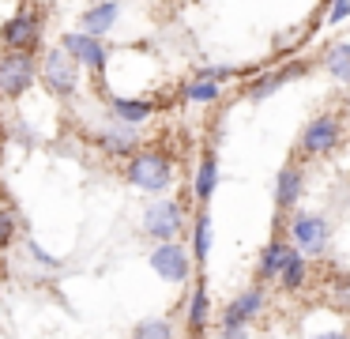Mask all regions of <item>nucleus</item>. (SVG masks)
<instances>
[{
  "instance_id": "nucleus-22",
  "label": "nucleus",
  "mask_w": 350,
  "mask_h": 339,
  "mask_svg": "<svg viewBox=\"0 0 350 339\" xmlns=\"http://www.w3.org/2000/svg\"><path fill=\"white\" fill-rule=\"evenodd\" d=\"M222 95V87L215 79H204V75H196V79L185 87V98L189 102H196V105H207V102H215V98Z\"/></svg>"
},
{
  "instance_id": "nucleus-12",
  "label": "nucleus",
  "mask_w": 350,
  "mask_h": 339,
  "mask_svg": "<svg viewBox=\"0 0 350 339\" xmlns=\"http://www.w3.org/2000/svg\"><path fill=\"white\" fill-rule=\"evenodd\" d=\"M301 192H305V170L297 162H286L279 170V177H275V208H279V211L297 208Z\"/></svg>"
},
{
  "instance_id": "nucleus-13",
  "label": "nucleus",
  "mask_w": 350,
  "mask_h": 339,
  "mask_svg": "<svg viewBox=\"0 0 350 339\" xmlns=\"http://www.w3.org/2000/svg\"><path fill=\"white\" fill-rule=\"evenodd\" d=\"M38 34H42V19L34 12H19L16 19H8L4 23V45L8 49H31L34 42H38Z\"/></svg>"
},
{
  "instance_id": "nucleus-8",
  "label": "nucleus",
  "mask_w": 350,
  "mask_h": 339,
  "mask_svg": "<svg viewBox=\"0 0 350 339\" xmlns=\"http://www.w3.org/2000/svg\"><path fill=\"white\" fill-rule=\"evenodd\" d=\"M42 79H46V87L53 90V95H72L76 90V57L64 49H49L46 60H42Z\"/></svg>"
},
{
  "instance_id": "nucleus-4",
  "label": "nucleus",
  "mask_w": 350,
  "mask_h": 339,
  "mask_svg": "<svg viewBox=\"0 0 350 339\" xmlns=\"http://www.w3.org/2000/svg\"><path fill=\"white\" fill-rule=\"evenodd\" d=\"M264 305H267V290H264V286H249V290H241L226 305V313H222L219 336H226V339L249 336V324L264 313Z\"/></svg>"
},
{
  "instance_id": "nucleus-27",
  "label": "nucleus",
  "mask_w": 350,
  "mask_h": 339,
  "mask_svg": "<svg viewBox=\"0 0 350 339\" xmlns=\"http://www.w3.org/2000/svg\"><path fill=\"white\" fill-rule=\"evenodd\" d=\"M16 238V215L12 211H0V249Z\"/></svg>"
},
{
  "instance_id": "nucleus-1",
  "label": "nucleus",
  "mask_w": 350,
  "mask_h": 339,
  "mask_svg": "<svg viewBox=\"0 0 350 339\" xmlns=\"http://www.w3.org/2000/svg\"><path fill=\"white\" fill-rule=\"evenodd\" d=\"M290 241L301 249L309 260H320L332 245V218L320 215V211H301V208H290Z\"/></svg>"
},
{
  "instance_id": "nucleus-24",
  "label": "nucleus",
  "mask_w": 350,
  "mask_h": 339,
  "mask_svg": "<svg viewBox=\"0 0 350 339\" xmlns=\"http://www.w3.org/2000/svg\"><path fill=\"white\" fill-rule=\"evenodd\" d=\"M27 256H31L34 264H42V268H49V271H57V268H61V260H53V256H49L42 245H34V241H27Z\"/></svg>"
},
{
  "instance_id": "nucleus-17",
  "label": "nucleus",
  "mask_w": 350,
  "mask_h": 339,
  "mask_svg": "<svg viewBox=\"0 0 350 339\" xmlns=\"http://www.w3.org/2000/svg\"><path fill=\"white\" fill-rule=\"evenodd\" d=\"M324 68L335 83L350 87V42H332L324 49Z\"/></svg>"
},
{
  "instance_id": "nucleus-18",
  "label": "nucleus",
  "mask_w": 350,
  "mask_h": 339,
  "mask_svg": "<svg viewBox=\"0 0 350 339\" xmlns=\"http://www.w3.org/2000/svg\"><path fill=\"white\" fill-rule=\"evenodd\" d=\"M215 188H219V158H215V151H207L196 166V200L207 203L215 196Z\"/></svg>"
},
{
  "instance_id": "nucleus-7",
  "label": "nucleus",
  "mask_w": 350,
  "mask_h": 339,
  "mask_svg": "<svg viewBox=\"0 0 350 339\" xmlns=\"http://www.w3.org/2000/svg\"><path fill=\"white\" fill-rule=\"evenodd\" d=\"M309 60H301V57H294V60H286V64H279V68H271V72H264L260 79H252L249 83V102H264V98H271L279 87H286V83H294V79H305L309 75Z\"/></svg>"
},
{
  "instance_id": "nucleus-10",
  "label": "nucleus",
  "mask_w": 350,
  "mask_h": 339,
  "mask_svg": "<svg viewBox=\"0 0 350 339\" xmlns=\"http://www.w3.org/2000/svg\"><path fill=\"white\" fill-rule=\"evenodd\" d=\"M61 49L72 53L76 60H83V64L94 68V72H106V45H102L94 34H87V30H79V34H64Z\"/></svg>"
},
{
  "instance_id": "nucleus-28",
  "label": "nucleus",
  "mask_w": 350,
  "mask_h": 339,
  "mask_svg": "<svg viewBox=\"0 0 350 339\" xmlns=\"http://www.w3.org/2000/svg\"><path fill=\"white\" fill-rule=\"evenodd\" d=\"M347 117H350V102H347Z\"/></svg>"
},
{
  "instance_id": "nucleus-14",
  "label": "nucleus",
  "mask_w": 350,
  "mask_h": 339,
  "mask_svg": "<svg viewBox=\"0 0 350 339\" xmlns=\"http://www.w3.org/2000/svg\"><path fill=\"white\" fill-rule=\"evenodd\" d=\"M117 15H121V4H117V0H102V4H94L83 12V30L94 38H102L117 23Z\"/></svg>"
},
{
  "instance_id": "nucleus-25",
  "label": "nucleus",
  "mask_w": 350,
  "mask_h": 339,
  "mask_svg": "<svg viewBox=\"0 0 350 339\" xmlns=\"http://www.w3.org/2000/svg\"><path fill=\"white\" fill-rule=\"evenodd\" d=\"M196 75H204V79L222 83V79H234V75H237V68H234V64H211V68H200Z\"/></svg>"
},
{
  "instance_id": "nucleus-16",
  "label": "nucleus",
  "mask_w": 350,
  "mask_h": 339,
  "mask_svg": "<svg viewBox=\"0 0 350 339\" xmlns=\"http://www.w3.org/2000/svg\"><path fill=\"white\" fill-rule=\"evenodd\" d=\"M305 283H309V256L297 249L294 256H290L286 264H282V271H279V286L286 294H297V290H305Z\"/></svg>"
},
{
  "instance_id": "nucleus-9",
  "label": "nucleus",
  "mask_w": 350,
  "mask_h": 339,
  "mask_svg": "<svg viewBox=\"0 0 350 339\" xmlns=\"http://www.w3.org/2000/svg\"><path fill=\"white\" fill-rule=\"evenodd\" d=\"M31 83H34V60L27 57L23 49H12L8 57L0 60V95L16 98V95H23Z\"/></svg>"
},
{
  "instance_id": "nucleus-15",
  "label": "nucleus",
  "mask_w": 350,
  "mask_h": 339,
  "mask_svg": "<svg viewBox=\"0 0 350 339\" xmlns=\"http://www.w3.org/2000/svg\"><path fill=\"white\" fill-rule=\"evenodd\" d=\"M109 110H113V117L124 121V125H144V121L159 110V105H154L151 98H113V102H109Z\"/></svg>"
},
{
  "instance_id": "nucleus-23",
  "label": "nucleus",
  "mask_w": 350,
  "mask_h": 339,
  "mask_svg": "<svg viewBox=\"0 0 350 339\" xmlns=\"http://www.w3.org/2000/svg\"><path fill=\"white\" fill-rule=\"evenodd\" d=\"M136 336L139 339H170V336H174V324H166V321H144V324H136Z\"/></svg>"
},
{
  "instance_id": "nucleus-2",
  "label": "nucleus",
  "mask_w": 350,
  "mask_h": 339,
  "mask_svg": "<svg viewBox=\"0 0 350 339\" xmlns=\"http://www.w3.org/2000/svg\"><path fill=\"white\" fill-rule=\"evenodd\" d=\"M124 173L144 192H166L170 181H174V158L162 155V151H132Z\"/></svg>"
},
{
  "instance_id": "nucleus-19",
  "label": "nucleus",
  "mask_w": 350,
  "mask_h": 339,
  "mask_svg": "<svg viewBox=\"0 0 350 339\" xmlns=\"http://www.w3.org/2000/svg\"><path fill=\"white\" fill-rule=\"evenodd\" d=\"M207 321H211V298H207V286H192L189 298V331H207Z\"/></svg>"
},
{
  "instance_id": "nucleus-5",
  "label": "nucleus",
  "mask_w": 350,
  "mask_h": 339,
  "mask_svg": "<svg viewBox=\"0 0 350 339\" xmlns=\"http://www.w3.org/2000/svg\"><path fill=\"white\" fill-rule=\"evenodd\" d=\"M185 230V208L177 200H154L144 211V234H151L154 241H174Z\"/></svg>"
},
{
  "instance_id": "nucleus-11",
  "label": "nucleus",
  "mask_w": 350,
  "mask_h": 339,
  "mask_svg": "<svg viewBox=\"0 0 350 339\" xmlns=\"http://www.w3.org/2000/svg\"><path fill=\"white\" fill-rule=\"evenodd\" d=\"M294 253H297V245H294V241H286V238H271L264 249H260L256 279H260V283H271V279H279L282 264H286Z\"/></svg>"
},
{
  "instance_id": "nucleus-21",
  "label": "nucleus",
  "mask_w": 350,
  "mask_h": 339,
  "mask_svg": "<svg viewBox=\"0 0 350 339\" xmlns=\"http://www.w3.org/2000/svg\"><path fill=\"white\" fill-rule=\"evenodd\" d=\"M207 253H211V215H207V211H200L196 226H192V260L204 264Z\"/></svg>"
},
{
  "instance_id": "nucleus-26",
  "label": "nucleus",
  "mask_w": 350,
  "mask_h": 339,
  "mask_svg": "<svg viewBox=\"0 0 350 339\" xmlns=\"http://www.w3.org/2000/svg\"><path fill=\"white\" fill-rule=\"evenodd\" d=\"M347 19H350V0H332V4H327V23L339 27V23H347Z\"/></svg>"
},
{
  "instance_id": "nucleus-20",
  "label": "nucleus",
  "mask_w": 350,
  "mask_h": 339,
  "mask_svg": "<svg viewBox=\"0 0 350 339\" xmlns=\"http://www.w3.org/2000/svg\"><path fill=\"white\" fill-rule=\"evenodd\" d=\"M102 147H106L109 155H132V151H136V132H132V125L121 121V128H106V132H102Z\"/></svg>"
},
{
  "instance_id": "nucleus-6",
  "label": "nucleus",
  "mask_w": 350,
  "mask_h": 339,
  "mask_svg": "<svg viewBox=\"0 0 350 339\" xmlns=\"http://www.w3.org/2000/svg\"><path fill=\"white\" fill-rule=\"evenodd\" d=\"M151 268H154V275H162L166 283H189L192 253L185 245H177V238L174 241H159L154 253H151Z\"/></svg>"
},
{
  "instance_id": "nucleus-3",
  "label": "nucleus",
  "mask_w": 350,
  "mask_h": 339,
  "mask_svg": "<svg viewBox=\"0 0 350 339\" xmlns=\"http://www.w3.org/2000/svg\"><path fill=\"white\" fill-rule=\"evenodd\" d=\"M342 147V121L335 113H317L297 136V155L305 158H327Z\"/></svg>"
}]
</instances>
